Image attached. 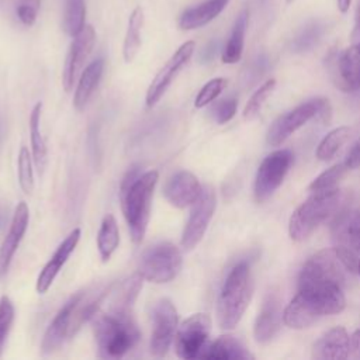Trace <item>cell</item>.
Listing matches in <instances>:
<instances>
[{
  "mask_svg": "<svg viewBox=\"0 0 360 360\" xmlns=\"http://www.w3.org/2000/svg\"><path fill=\"white\" fill-rule=\"evenodd\" d=\"M291 163L292 153L288 149H277L262 160L253 186L257 202L266 201L281 186Z\"/></svg>",
  "mask_w": 360,
  "mask_h": 360,
  "instance_id": "cell-9",
  "label": "cell"
},
{
  "mask_svg": "<svg viewBox=\"0 0 360 360\" xmlns=\"http://www.w3.org/2000/svg\"><path fill=\"white\" fill-rule=\"evenodd\" d=\"M217 207L215 190L204 186L198 198L191 204L188 221L183 229L181 246L184 250L194 249L202 239Z\"/></svg>",
  "mask_w": 360,
  "mask_h": 360,
  "instance_id": "cell-11",
  "label": "cell"
},
{
  "mask_svg": "<svg viewBox=\"0 0 360 360\" xmlns=\"http://www.w3.org/2000/svg\"><path fill=\"white\" fill-rule=\"evenodd\" d=\"M359 257L338 246L322 249L302 266L298 274V285L330 284L345 288L359 274Z\"/></svg>",
  "mask_w": 360,
  "mask_h": 360,
  "instance_id": "cell-4",
  "label": "cell"
},
{
  "mask_svg": "<svg viewBox=\"0 0 360 360\" xmlns=\"http://www.w3.org/2000/svg\"><path fill=\"white\" fill-rule=\"evenodd\" d=\"M328 69L338 89L345 93L360 90V45L352 44L342 52H333L328 58Z\"/></svg>",
  "mask_w": 360,
  "mask_h": 360,
  "instance_id": "cell-13",
  "label": "cell"
},
{
  "mask_svg": "<svg viewBox=\"0 0 360 360\" xmlns=\"http://www.w3.org/2000/svg\"><path fill=\"white\" fill-rule=\"evenodd\" d=\"M96 41V31L91 25H84L83 30L73 37V41L70 44L65 69H63V77L62 83L66 91L72 90L73 83L80 73L84 62L87 60Z\"/></svg>",
  "mask_w": 360,
  "mask_h": 360,
  "instance_id": "cell-15",
  "label": "cell"
},
{
  "mask_svg": "<svg viewBox=\"0 0 360 360\" xmlns=\"http://www.w3.org/2000/svg\"><path fill=\"white\" fill-rule=\"evenodd\" d=\"M359 129H360V125H359ZM359 135H360V132H359Z\"/></svg>",
  "mask_w": 360,
  "mask_h": 360,
  "instance_id": "cell-47",
  "label": "cell"
},
{
  "mask_svg": "<svg viewBox=\"0 0 360 360\" xmlns=\"http://www.w3.org/2000/svg\"><path fill=\"white\" fill-rule=\"evenodd\" d=\"M218 48H219V44H218V41H210L204 48H202V51H201V53H200V62L201 63H208V62H211L214 58H215V55H217V52H218Z\"/></svg>",
  "mask_w": 360,
  "mask_h": 360,
  "instance_id": "cell-41",
  "label": "cell"
},
{
  "mask_svg": "<svg viewBox=\"0 0 360 360\" xmlns=\"http://www.w3.org/2000/svg\"><path fill=\"white\" fill-rule=\"evenodd\" d=\"M332 107L328 98L315 97L297 105L291 111L280 115L273 121L267 131V143L270 146H280L290 135L304 127L309 120L316 118L321 122H329Z\"/></svg>",
  "mask_w": 360,
  "mask_h": 360,
  "instance_id": "cell-7",
  "label": "cell"
},
{
  "mask_svg": "<svg viewBox=\"0 0 360 360\" xmlns=\"http://www.w3.org/2000/svg\"><path fill=\"white\" fill-rule=\"evenodd\" d=\"M198 359L207 360H248L253 359L249 350L243 346V343L232 336L222 335L211 343H207L204 350L201 352Z\"/></svg>",
  "mask_w": 360,
  "mask_h": 360,
  "instance_id": "cell-23",
  "label": "cell"
},
{
  "mask_svg": "<svg viewBox=\"0 0 360 360\" xmlns=\"http://www.w3.org/2000/svg\"><path fill=\"white\" fill-rule=\"evenodd\" d=\"M332 239L335 246L360 259V207L352 210L342 208L333 217Z\"/></svg>",
  "mask_w": 360,
  "mask_h": 360,
  "instance_id": "cell-16",
  "label": "cell"
},
{
  "mask_svg": "<svg viewBox=\"0 0 360 360\" xmlns=\"http://www.w3.org/2000/svg\"><path fill=\"white\" fill-rule=\"evenodd\" d=\"M86 3L84 0H65L63 8V30L68 35H77L84 24Z\"/></svg>",
  "mask_w": 360,
  "mask_h": 360,
  "instance_id": "cell-31",
  "label": "cell"
},
{
  "mask_svg": "<svg viewBox=\"0 0 360 360\" xmlns=\"http://www.w3.org/2000/svg\"><path fill=\"white\" fill-rule=\"evenodd\" d=\"M336 1H338V8L340 10V13H347L349 11L352 0H336Z\"/></svg>",
  "mask_w": 360,
  "mask_h": 360,
  "instance_id": "cell-44",
  "label": "cell"
},
{
  "mask_svg": "<svg viewBox=\"0 0 360 360\" xmlns=\"http://www.w3.org/2000/svg\"><path fill=\"white\" fill-rule=\"evenodd\" d=\"M229 0H205L194 7L186 8L180 18L179 27L181 30H195L211 22L226 7Z\"/></svg>",
  "mask_w": 360,
  "mask_h": 360,
  "instance_id": "cell-24",
  "label": "cell"
},
{
  "mask_svg": "<svg viewBox=\"0 0 360 360\" xmlns=\"http://www.w3.org/2000/svg\"><path fill=\"white\" fill-rule=\"evenodd\" d=\"M79 239H80V229L75 228L62 240V243L56 248L55 253L52 255V257L48 260V263L44 266V269L41 270V273L37 277L35 288H37L38 294H45L51 288V285H52L53 280L56 278L58 273L60 271L62 266L66 263V260L69 259V256L77 246Z\"/></svg>",
  "mask_w": 360,
  "mask_h": 360,
  "instance_id": "cell-19",
  "label": "cell"
},
{
  "mask_svg": "<svg viewBox=\"0 0 360 360\" xmlns=\"http://www.w3.org/2000/svg\"><path fill=\"white\" fill-rule=\"evenodd\" d=\"M249 21V11L248 8H243L232 27V31L229 34V38L225 44V48L222 51V62L232 65L239 62L242 52H243V45H245V34H246V27Z\"/></svg>",
  "mask_w": 360,
  "mask_h": 360,
  "instance_id": "cell-26",
  "label": "cell"
},
{
  "mask_svg": "<svg viewBox=\"0 0 360 360\" xmlns=\"http://www.w3.org/2000/svg\"><path fill=\"white\" fill-rule=\"evenodd\" d=\"M225 86H226V80L224 77L211 79L198 91V94H197V97L194 100V105L197 108H202V107L208 105L211 101H214L222 93Z\"/></svg>",
  "mask_w": 360,
  "mask_h": 360,
  "instance_id": "cell-36",
  "label": "cell"
},
{
  "mask_svg": "<svg viewBox=\"0 0 360 360\" xmlns=\"http://www.w3.org/2000/svg\"><path fill=\"white\" fill-rule=\"evenodd\" d=\"M183 256L180 249L170 242H160L148 248L138 263V273L143 280L165 284L176 278L181 270Z\"/></svg>",
  "mask_w": 360,
  "mask_h": 360,
  "instance_id": "cell-8",
  "label": "cell"
},
{
  "mask_svg": "<svg viewBox=\"0 0 360 360\" xmlns=\"http://www.w3.org/2000/svg\"><path fill=\"white\" fill-rule=\"evenodd\" d=\"M158 180L159 173L156 170L142 173L139 165L131 166L121 180V208L134 243H141L145 236Z\"/></svg>",
  "mask_w": 360,
  "mask_h": 360,
  "instance_id": "cell-2",
  "label": "cell"
},
{
  "mask_svg": "<svg viewBox=\"0 0 360 360\" xmlns=\"http://www.w3.org/2000/svg\"><path fill=\"white\" fill-rule=\"evenodd\" d=\"M285 1H287V4H291L294 0H285Z\"/></svg>",
  "mask_w": 360,
  "mask_h": 360,
  "instance_id": "cell-46",
  "label": "cell"
},
{
  "mask_svg": "<svg viewBox=\"0 0 360 360\" xmlns=\"http://www.w3.org/2000/svg\"><path fill=\"white\" fill-rule=\"evenodd\" d=\"M32 158L25 146H21L17 160L18 183L25 194H31L34 190V173H32Z\"/></svg>",
  "mask_w": 360,
  "mask_h": 360,
  "instance_id": "cell-35",
  "label": "cell"
},
{
  "mask_svg": "<svg viewBox=\"0 0 360 360\" xmlns=\"http://www.w3.org/2000/svg\"><path fill=\"white\" fill-rule=\"evenodd\" d=\"M253 294L250 266L242 260L228 273L217 302V319L222 329H233L242 319Z\"/></svg>",
  "mask_w": 360,
  "mask_h": 360,
  "instance_id": "cell-5",
  "label": "cell"
},
{
  "mask_svg": "<svg viewBox=\"0 0 360 360\" xmlns=\"http://www.w3.org/2000/svg\"><path fill=\"white\" fill-rule=\"evenodd\" d=\"M347 170L349 167L346 166V163L333 165L332 167L326 169L312 180V183L308 187L309 191L314 193V191H326V190L336 188V186L339 184V181L342 180V177L346 174Z\"/></svg>",
  "mask_w": 360,
  "mask_h": 360,
  "instance_id": "cell-33",
  "label": "cell"
},
{
  "mask_svg": "<svg viewBox=\"0 0 360 360\" xmlns=\"http://www.w3.org/2000/svg\"><path fill=\"white\" fill-rule=\"evenodd\" d=\"M236 98H225L222 101H219L215 107H214V118L218 124H225L228 121H231L236 112Z\"/></svg>",
  "mask_w": 360,
  "mask_h": 360,
  "instance_id": "cell-39",
  "label": "cell"
},
{
  "mask_svg": "<svg viewBox=\"0 0 360 360\" xmlns=\"http://www.w3.org/2000/svg\"><path fill=\"white\" fill-rule=\"evenodd\" d=\"M312 357L318 360H340L350 357V336L346 329L336 326L323 333L314 343Z\"/></svg>",
  "mask_w": 360,
  "mask_h": 360,
  "instance_id": "cell-20",
  "label": "cell"
},
{
  "mask_svg": "<svg viewBox=\"0 0 360 360\" xmlns=\"http://www.w3.org/2000/svg\"><path fill=\"white\" fill-rule=\"evenodd\" d=\"M350 134L352 131L349 127H338L328 132L318 145L316 158L319 160H330L340 146L350 138Z\"/></svg>",
  "mask_w": 360,
  "mask_h": 360,
  "instance_id": "cell-32",
  "label": "cell"
},
{
  "mask_svg": "<svg viewBox=\"0 0 360 360\" xmlns=\"http://www.w3.org/2000/svg\"><path fill=\"white\" fill-rule=\"evenodd\" d=\"M343 288L330 284H302L283 312L288 328L304 329L325 315L339 314L345 309Z\"/></svg>",
  "mask_w": 360,
  "mask_h": 360,
  "instance_id": "cell-3",
  "label": "cell"
},
{
  "mask_svg": "<svg viewBox=\"0 0 360 360\" xmlns=\"http://www.w3.org/2000/svg\"><path fill=\"white\" fill-rule=\"evenodd\" d=\"M357 273L360 274V260H359V266H357Z\"/></svg>",
  "mask_w": 360,
  "mask_h": 360,
  "instance_id": "cell-45",
  "label": "cell"
},
{
  "mask_svg": "<svg viewBox=\"0 0 360 360\" xmlns=\"http://www.w3.org/2000/svg\"><path fill=\"white\" fill-rule=\"evenodd\" d=\"M211 319L207 314H193L181 322L174 335V352L180 359H197L207 346Z\"/></svg>",
  "mask_w": 360,
  "mask_h": 360,
  "instance_id": "cell-10",
  "label": "cell"
},
{
  "mask_svg": "<svg viewBox=\"0 0 360 360\" xmlns=\"http://www.w3.org/2000/svg\"><path fill=\"white\" fill-rule=\"evenodd\" d=\"M79 295H80V291H77L75 295H72L62 305V308L58 311L53 321L48 326L45 335H44V339H42V350L45 353H51V352L56 350L65 342V339L70 338V335H69L70 318H72L73 308L79 300Z\"/></svg>",
  "mask_w": 360,
  "mask_h": 360,
  "instance_id": "cell-22",
  "label": "cell"
},
{
  "mask_svg": "<svg viewBox=\"0 0 360 360\" xmlns=\"http://www.w3.org/2000/svg\"><path fill=\"white\" fill-rule=\"evenodd\" d=\"M194 48H195L194 41H187L181 44L179 49L170 56V59L163 65V68L156 73L155 79L150 82L146 91L145 100L148 107H153L162 98V96L166 93L167 87L176 77V75L193 56Z\"/></svg>",
  "mask_w": 360,
  "mask_h": 360,
  "instance_id": "cell-14",
  "label": "cell"
},
{
  "mask_svg": "<svg viewBox=\"0 0 360 360\" xmlns=\"http://www.w3.org/2000/svg\"><path fill=\"white\" fill-rule=\"evenodd\" d=\"M350 357L360 359V329L350 336Z\"/></svg>",
  "mask_w": 360,
  "mask_h": 360,
  "instance_id": "cell-43",
  "label": "cell"
},
{
  "mask_svg": "<svg viewBox=\"0 0 360 360\" xmlns=\"http://www.w3.org/2000/svg\"><path fill=\"white\" fill-rule=\"evenodd\" d=\"M139 273L124 280L117 290H111L108 308L100 307L91 316L93 332L98 354L104 359H120L136 346L141 332L132 315L134 302L142 288Z\"/></svg>",
  "mask_w": 360,
  "mask_h": 360,
  "instance_id": "cell-1",
  "label": "cell"
},
{
  "mask_svg": "<svg viewBox=\"0 0 360 360\" xmlns=\"http://www.w3.org/2000/svg\"><path fill=\"white\" fill-rule=\"evenodd\" d=\"M143 10L141 6L135 7L128 18V27H127V34L124 38V45H122V56L127 63H131L142 44V27H143Z\"/></svg>",
  "mask_w": 360,
  "mask_h": 360,
  "instance_id": "cell-27",
  "label": "cell"
},
{
  "mask_svg": "<svg viewBox=\"0 0 360 360\" xmlns=\"http://www.w3.org/2000/svg\"><path fill=\"white\" fill-rule=\"evenodd\" d=\"M39 6H41V0H18L17 15L20 21L27 27L32 25L37 20Z\"/></svg>",
  "mask_w": 360,
  "mask_h": 360,
  "instance_id": "cell-38",
  "label": "cell"
},
{
  "mask_svg": "<svg viewBox=\"0 0 360 360\" xmlns=\"http://www.w3.org/2000/svg\"><path fill=\"white\" fill-rule=\"evenodd\" d=\"M28 221H30L28 205L24 201H21L15 207L10 229L0 246V280L4 278L8 271V267L14 257V253L27 231Z\"/></svg>",
  "mask_w": 360,
  "mask_h": 360,
  "instance_id": "cell-18",
  "label": "cell"
},
{
  "mask_svg": "<svg viewBox=\"0 0 360 360\" xmlns=\"http://www.w3.org/2000/svg\"><path fill=\"white\" fill-rule=\"evenodd\" d=\"M274 87H276V80L269 79L250 96L249 101L246 103V105L243 108V118L245 120H253L260 114L264 103L271 96Z\"/></svg>",
  "mask_w": 360,
  "mask_h": 360,
  "instance_id": "cell-34",
  "label": "cell"
},
{
  "mask_svg": "<svg viewBox=\"0 0 360 360\" xmlns=\"http://www.w3.org/2000/svg\"><path fill=\"white\" fill-rule=\"evenodd\" d=\"M326 31V24L321 20L316 21H311L308 22L292 39L291 42V49L292 52L301 53V52H307L309 49H312L319 39L322 38V35Z\"/></svg>",
  "mask_w": 360,
  "mask_h": 360,
  "instance_id": "cell-30",
  "label": "cell"
},
{
  "mask_svg": "<svg viewBox=\"0 0 360 360\" xmlns=\"http://www.w3.org/2000/svg\"><path fill=\"white\" fill-rule=\"evenodd\" d=\"M103 70H104V60L101 58L93 60L80 75L76 91H75V97H73V105L76 110L82 111L87 101L90 100V97L93 96L94 90L97 89L100 79L103 76Z\"/></svg>",
  "mask_w": 360,
  "mask_h": 360,
  "instance_id": "cell-25",
  "label": "cell"
},
{
  "mask_svg": "<svg viewBox=\"0 0 360 360\" xmlns=\"http://www.w3.org/2000/svg\"><path fill=\"white\" fill-rule=\"evenodd\" d=\"M280 300L276 294H267L253 326V336L259 343H269L278 332L281 323Z\"/></svg>",
  "mask_w": 360,
  "mask_h": 360,
  "instance_id": "cell-21",
  "label": "cell"
},
{
  "mask_svg": "<svg viewBox=\"0 0 360 360\" xmlns=\"http://www.w3.org/2000/svg\"><path fill=\"white\" fill-rule=\"evenodd\" d=\"M120 245V231L117 219L112 214H107L97 233V248L103 262H108Z\"/></svg>",
  "mask_w": 360,
  "mask_h": 360,
  "instance_id": "cell-29",
  "label": "cell"
},
{
  "mask_svg": "<svg viewBox=\"0 0 360 360\" xmlns=\"http://www.w3.org/2000/svg\"><path fill=\"white\" fill-rule=\"evenodd\" d=\"M14 321V305L7 295L0 298V354Z\"/></svg>",
  "mask_w": 360,
  "mask_h": 360,
  "instance_id": "cell-37",
  "label": "cell"
},
{
  "mask_svg": "<svg viewBox=\"0 0 360 360\" xmlns=\"http://www.w3.org/2000/svg\"><path fill=\"white\" fill-rule=\"evenodd\" d=\"M201 190L198 179L191 172L180 170L167 179L163 194L173 207L186 208L198 198Z\"/></svg>",
  "mask_w": 360,
  "mask_h": 360,
  "instance_id": "cell-17",
  "label": "cell"
},
{
  "mask_svg": "<svg viewBox=\"0 0 360 360\" xmlns=\"http://www.w3.org/2000/svg\"><path fill=\"white\" fill-rule=\"evenodd\" d=\"M345 200V191L339 188L314 191L290 217V238L295 242L305 240L321 224L335 217L343 208Z\"/></svg>",
  "mask_w": 360,
  "mask_h": 360,
  "instance_id": "cell-6",
  "label": "cell"
},
{
  "mask_svg": "<svg viewBox=\"0 0 360 360\" xmlns=\"http://www.w3.org/2000/svg\"><path fill=\"white\" fill-rule=\"evenodd\" d=\"M345 163L349 169H356L360 166V135L357 136L356 142L353 143L352 149L349 150Z\"/></svg>",
  "mask_w": 360,
  "mask_h": 360,
  "instance_id": "cell-40",
  "label": "cell"
},
{
  "mask_svg": "<svg viewBox=\"0 0 360 360\" xmlns=\"http://www.w3.org/2000/svg\"><path fill=\"white\" fill-rule=\"evenodd\" d=\"M352 44L354 45H360V3L356 8V15H354V25H353V31H352Z\"/></svg>",
  "mask_w": 360,
  "mask_h": 360,
  "instance_id": "cell-42",
  "label": "cell"
},
{
  "mask_svg": "<svg viewBox=\"0 0 360 360\" xmlns=\"http://www.w3.org/2000/svg\"><path fill=\"white\" fill-rule=\"evenodd\" d=\"M41 112L42 103H37L30 115V138H31V150L32 159L39 173L44 172L46 166V145L41 134Z\"/></svg>",
  "mask_w": 360,
  "mask_h": 360,
  "instance_id": "cell-28",
  "label": "cell"
},
{
  "mask_svg": "<svg viewBox=\"0 0 360 360\" xmlns=\"http://www.w3.org/2000/svg\"><path fill=\"white\" fill-rule=\"evenodd\" d=\"M179 315L174 304L169 298H160L152 311V333L149 349L155 357L166 356L174 340Z\"/></svg>",
  "mask_w": 360,
  "mask_h": 360,
  "instance_id": "cell-12",
  "label": "cell"
}]
</instances>
